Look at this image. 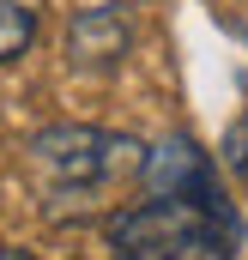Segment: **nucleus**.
Wrapping results in <instances>:
<instances>
[{
    "mask_svg": "<svg viewBox=\"0 0 248 260\" xmlns=\"http://www.w3.org/2000/svg\"><path fill=\"white\" fill-rule=\"evenodd\" d=\"M24 157L43 176L49 218H61L67 200H73V212H85L97 194H109L121 176L145 170V145L133 133H109V127H43V133H30Z\"/></svg>",
    "mask_w": 248,
    "mask_h": 260,
    "instance_id": "nucleus-1",
    "label": "nucleus"
},
{
    "mask_svg": "<svg viewBox=\"0 0 248 260\" xmlns=\"http://www.w3.org/2000/svg\"><path fill=\"white\" fill-rule=\"evenodd\" d=\"M109 236L121 248H139L151 260H236L242 242V218L236 212H212L194 200H139L121 218H109Z\"/></svg>",
    "mask_w": 248,
    "mask_h": 260,
    "instance_id": "nucleus-2",
    "label": "nucleus"
},
{
    "mask_svg": "<svg viewBox=\"0 0 248 260\" xmlns=\"http://www.w3.org/2000/svg\"><path fill=\"white\" fill-rule=\"evenodd\" d=\"M139 182L158 200H194V206H212V212H230L224 206V188H218V164L188 139V133H170L158 145H145V170Z\"/></svg>",
    "mask_w": 248,
    "mask_h": 260,
    "instance_id": "nucleus-3",
    "label": "nucleus"
},
{
    "mask_svg": "<svg viewBox=\"0 0 248 260\" xmlns=\"http://www.w3.org/2000/svg\"><path fill=\"white\" fill-rule=\"evenodd\" d=\"M127 49H133V12H127L121 0L85 6L67 24V61L73 67H121Z\"/></svg>",
    "mask_w": 248,
    "mask_h": 260,
    "instance_id": "nucleus-4",
    "label": "nucleus"
},
{
    "mask_svg": "<svg viewBox=\"0 0 248 260\" xmlns=\"http://www.w3.org/2000/svg\"><path fill=\"white\" fill-rule=\"evenodd\" d=\"M30 37H37V12L24 0H0V67L18 61L30 49Z\"/></svg>",
    "mask_w": 248,
    "mask_h": 260,
    "instance_id": "nucleus-5",
    "label": "nucleus"
},
{
    "mask_svg": "<svg viewBox=\"0 0 248 260\" xmlns=\"http://www.w3.org/2000/svg\"><path fill=\"white\" fill-rule=\"evenodd\" d=\"M224 164H230V170L248 182V115H242L230 133H224Z\"/></svg>",
    "mask_w": 248,
    "mask_h": 260,
    "instance_id": "nucleus-6",
    "label": "nucleus"
},
{
    "mask_svg": "<svg viewBox=\"0 0 248 260\" xmlns=\"http://www.w3.org/2000/svg\"><path fill=\"white\" fill-rule=\"evenodd\" d=\"M0 260H30V254H24V248H0Z\"/></svg>",
    "mask_w": 248,
    "mask_h": 260,
    "instance_id": "nucleus-7",
    "label": "nucleus"
},
{
    "mask_svg": "<svg viewBox=\"0 0 248 260\" xmlns=\"http://www.w3.org/2000/svg\"><path fill=\"white\" fill-rule=\"evenodd\" d=\"M115 260H151V254H139V248H121V254H115Z\"/></svg>",
    "mask_w": 248,
    "mask_h": 260,
    "instance_id": "nucleus-8",
    "label": "nucleus"
}]
</instances>
